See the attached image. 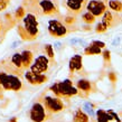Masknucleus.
Masks as SVG:
<instances>
[{
  "label": "nucleus",
  "mask_w": 122,
  "mask_h": 122,
  "mask_svg": "<svg viewBox=\"0 0 122 122\" xmlns=\"http://www.w3.org/2000/svg\"><path fill=\"white\" fill-rule=\"evenodd\" d=\"M18 35L22 41H34L38 36V20L34 14H26L18 25Z\"/></svg>",
  "instance_id": "nucleus-1"
},
{
  "label": "nucleus",
  "mask_w": 122,
  "mask_h": 122,
  "mask_svg": "<svg viewBox=\"0 0 122 122\" xmlns=\"http://www.w3.org/2000/svg\"><path fill=\"white\" fill-rule=\"evenodd\" d=\"M0 66L9 74L20 75L22 73V71H24L21 54L19 52H16L10 57H8V58L4 59L2 62H0Z\"/></svg>",
  "instance_id": "nucleus-2"
},
{
  "label": "nucleus",
  "mask_w": 122,
  "mask_h": 122,
  "mask_svg": "<svg viewBox=\"0 0 122 122\" xmlns=\"http://www.w3.org/2000/svg\"><path fill=\"white\" fill-rule=\"evenodd\" d=\"M0 86L4 90H12V91H20L24 89V84L18 75L9 74L5 71L0 70Z\"/></svg>",
  "instance_id": "nucleus-3"
},
{
  "label": "nucleus",
  "mask_w": 122,
  "mask_h": 122,
  "mask_svg": "<svg viewBox=\"0 0 122 122\" xmlns=\"http://www.w3.org/2000/svg\"><path fill=\"white\" fill-rule=\"evenodd\" d=\"M48 113L49 112L46 110L44 103H41V102H37L35 103L30 109L29 112V117L30 120L33 122H44L46 119H48Z\"/></svg>",
  "instance_id": "nucleus-4"
},
{
  "label": "nucleus",
  "mask_w": 122,
  "mask_h": 122,
  "mask_svg": "<svg viewBox=\"0 0 122 122\" xmlns=\"http://www.w3.org/2000/svg\"><path fill=\"white\" fill-rule=\"evenodd\" d=\"M68 27H66L63 22H61L58 19H51L48 21V33L52 35L53 37L59 38L63 37L68 34Z\"/></svg>",
  "instance_id": "nucleus-5"
},
{
  "label": "nucleus",
  "mask_w": 122,
  "mask_h": 122,
  "mask_svg": "<svg viewBox=\"0 0 122 122\" xmlns=\"http://www.w3.org/2000/svg\"><path fill=\"white\" fill-rule=\"evenodd\" d=\"M51 64H52L51 61L48 59L46 55H38L35 58L33 65L30 66L29 70L35 74H44L45 72L48 71V67Z\"/></svg>",
  "instance_id": "nucleus-6"
},
{
  "label": "nucleus",
  "mask_w": 122,
  "mask_h": 122,
  "mask_svg": "<svg viewBox=\"0 0 122 122\" xmlns=\"http://www.w3.org/2000/svg\"><path fill=\"white\" fill-rule=\"evenodd\" d=\"M44 105L49 113H56L64 109V103L58 96L46 95L44 96Z\"/></svg>",
  "instance_id": "nucleus-7"
},
{
  "label": "nucleus",
  "mask_w": 122,
  "mask_h": 122,
  "mask_svg": "<svg viewBox=\"0 0 122 122\" xmlns=\"http://www.w3.org/2000/svg\"><path fill=\"white\" fill-rule=\"evenodd\" d=\"M86 10L95 17H102L107 11V6L102 0H90L86 6Z\"/></svg>",
  "instance_id": "nucleus-8"
},
{
  "label": "nucleus",
  "mask_w": 122,
  "mask_h": 122,
  "mask_svg": "<svg viewBox=\"0 0 122 122\" xmlns=\"http://www.w3.org/2000/svg\"><path fill=\"white\" fill-rule=\"evenodd\" d=\"M57 86H58L59 96H73L78 94L77 87L73 86L72 81L70 78H67V80L61 82V83H57Z\"/></svg>",
  "instance_id": "nucleus-9"
},
{
  "label": "nucleus",
  "mask_w": 122,
  "mask_h": 122,
  "mask_svg": "<svg viewBox=\"0 0 122 122\" xmlns=\"http://www.w3.org/2000/svg\"><path fill=\"white\" fill-rule=\"evenodd\" d=\"M87 2V0H65V7L72 16H76L82 12L84 8H86Z\"/></svg>",
  "instance_id": "nucleus-10"
},
{
  "label": "nucleus",
  "mask_w": 122,
  "mask_h": 122,
  "mask_svg": "<svg viewBox=\"0 0 122 122\" xmlns=\"http://www.w3.org/2000/svg\"><path fill=\"white\" fill-rule=\"evenodd\" d=\"M39 7H41V15L54 16L59 14L58 6L53 0H39Z\"/></svg>",
  "instance_id": "nucleus-11"
},
{
  "label": "nucleus",
  "mask_w": 122,
  "mask_h": 122,
  "mask_svg": "<svg viewBox=\"0 0 122 122\" xmlns=\"http://www.w3.org/2000/svg\"><path fill=\"white\" fill-rule=\"evenodd\" d=\"M25 78L29 84L33 85H41L45 82H47L48 77L45 74H35L30 70H27L25 72Z\"/></svg>",
  "instance_id": "nucleus-12"
},
{
  "label": "nucleus",
  "mask_w": 122,
  "mask_h": 122,
  "mask_svg": "<svg viewBox=\"0 0 122 122\" xmlns=\"http://www.w3.org/2000/svg\"><path fill=\"white\" fill-rule=\"evenodd\" d=\"M21 59H22V66L24 70H28L34 63V51H31L30 48L28 49H24L21 53Z\"/></svg>",
  "instance_id": "nucleus-13"
},
{
  "label": "nucleus",
  "mask_w": 122,
  "mask_h": 122,
  "mask_svg": "<svg viewBox=\"0 0 122 122\" xmlns=\"http://www.w3.org/2000/svg\"><path fill=\"white\" fill-rule=\"evenodd\" d=\"M83 71V64H82V56L74 55L70 59V72L73 74L75 72H82Z\"/></svg>",
  "instance_id": "nucleus-14"
},
{
  "label": "nucleus",
  "mask_w": 122,
  "mask_h": 122,
  "mask_svg": "<svg viewBox=\"0 0 122 122\" xmlns=\"http://www.w3.org/2000/svg\"><path fill=\"white\" fill-rule=\"evenodd\" d=\"M96 120H97V122H112L113 120L115 121L113 115L110 114L107 111H104V110H101V109L96 112Z\"/></svg>",
  "instance_id": "nucleus-15"
},
{
  "label": "nucleus",
  "mask_w": 122,
  "mask_h": 122,
  "mask_svg": "<svg viewBox=\"0 0 122 122\" xmlns=\"http://www.w3.org/2000/svg\"><path fill=\"white\" fill-rule=\"evenodd\" d=\"M114 20H115V18H114V16H113V14L110 10H107L104 12V15L102 16V21L101 22L104 24L107 28H111L112 26H114L115 24H117Z\"/></svg>",
  "instance_id": "nucleus-16"
},
{
  "label": "nucleus",
  "mask_w": 122,
  "mask_h": 122,
  "mask_svg": "<svg viewBox=\"0 0 122 122\" xmlns=\"http://www.w3.org/2000/svg\"><path fill=\"white\" fill-rule=\"evenodd\" d=\"M76 87H77L78 91L81 92H85V93H90L91 92V82L85 80V78H82V80H78L77 83H76Z\"/></svg>",
  "instance_id": "nucleus-17"
},
{
  "label": "nucleus",
  "mask_w": 122,
  "mask_h": 122,
  "mask_svg": "<svg viewBox=\"0 0 122 122\" xmlns=\"http://www.w3.org/2000/svg\"><path fill=\"white\" fill-rule=\"evenodd\" d=\"M109 8L115 12H122V0H109Z\"/></svg>",
  "instance_id": "nucleus-18"
},
{
  "label": "nucleus",
  "mask_w": 122,
  "mask_h": 122,
  "mask_svg": "<svg viewBox=\"0 0 122 122\" xmlns=\"http://www.w3.org/2000/svg\"><path fill=\"white\" fill-rule=\"evenodd\" d=\"M74 122H89V115L84 113L81 109L77 110L74 114Z\"/></svg>",
  "instance_id": "nucleus-19"
},
{
  "label": "nucleus",
  "mask_w": 122,
  "mask_h": 122,
  "mask_svg": "<svg viewBox=\"0 0 122 122\" xmlns=\"http://www.w3.org/2000/svg\"><path fill=\"white\" fill-rule=\"evenodd\" d=\"M84 53L86 55H99V54H102V49L91 44V45H89V46L85 47Z\"/></svg>",
  "instance_id": "nucleus-20"
},
{
  "label": "nucleus",
  "mask_w": 122,
  "mask_h": 122,
  "mask_svg": "<svg viewBox=\"0 0 122 122\" xmlns=\"http://www.w3.org/2000/svg\"><path fill=\"white\" fill-rule=\"evenodd\" d=\"M95 16H93L90 11H85L82 14V21L85 22V24H87V25H91L93 22H95Z\"/></svg>",
  "instance_id": "nucleus-21"
},
{
  "label": "nucleus",
  "mask_w": 122,
  "mask_h": 122,
  "mask_svg": "<svg viewBox=\"0 0 122 122\" xmlns=\"http://www.w3.org/2000/svg\"><path fill=\"white\" fill-rule=\"evenodd\" d=\"M44 53L45 55L48 57V59L51 61L52 64H55V59H54V49H53V46L52 45H45L44 47Z\"/></svg>",
  "instance_id": "nucleus-22"
},
{
  "label": "nucleus",
  "mask_w": 122,
  "mask_h": 122,
  "mask_svg": "<svg viewBox=\"0 0 122 122\" xmlns=\"http://www.w3.org/2000/svg\"><path fill=\"white\" fill-rule=\"evenodd\" d=\"M26 9L22 7V6H20V7H18L17 8V10H16V12H15V15H14V17H15V19L16 20H19V21H21L22 20V18L26 16Z\"/></svg>",
  "instance_id": "nucleus-23"
},
{
  "label": "nucleus",
  "mask_w": 122,
  "mask_h": 122,
  "mask_svg": "<svg viewBox=\"0 0 122 122\" xmlns=\"http://www.w3.org/2000/svg\"><path fill=\"white\" fill-rule=\"evenodd\" d=\"M75 22H76V19H75V16H66L65 18H64V25L66 27H71V26H73Z\"/></svg>",
  "instance_id": "nucleus-24"
},
{
  "label": "nucleus",
  "mask_w": 122,
  "mask_h": 122,
  "mask_svg": "<svg viewBox=\"0 0 122 122\" xmlns=\"http://www.w3.org/2000/svg\"><path fill=\"white\" fill-rule=\"evenodd\" d=\"M107 27L104 24H102V22L97 24L95 27V31H97V33H104V31H107Z\"/></svg>",
  "instance_id": "nucleus-25"
},
{
  "label": "nucleus",
  "mask_w": 122,
  "mask_h": 122,
  "mask_svg": "<svg viewBox=\"0 0 122 122\" xmlns=\"http://www.w3.org/2000/svg\"><path fill=\"white\" fill-rule=\"evenodd\" d=\"M111 53H110V51H107V49H105L103 53H102V55H103V58H104V62L107 64H110V61H111V55H110Z\"/></svg>",
  "instance_id": "nucleus-26"
},
{
  "label": "nucleus",
  "mask_w": 122,
  "mask_h": 122,
  "mask_svg": "<svg viewBox=\"0 0 122 122\" xmlns=\"http://www.w3.org/2000/svg\"><path fill=\"white\" fill-rule=\"evenodd\" d=\"M10 0H0V11H4L8 8Z\"/></svg>",
  "instance_id": "nucleus-27"
},
{
  "label": "nucleus",
  "mask_w": 122,
  "mask_h": 122,
  "mask_svg": "<svg viewBox=\"0 0 122 122\" xmlns=\"http://www.w3.org/2000/svg\"><path fill=\"white\" fill-rule=\"evenodd\" d=\"M92 45H94V46H96V47H99V48H104L105 47V44H104L103 41H94L92 43Z\"/></svg>",
  "instance_id": "nucleus-28"
},
{
  "label": "nucleus",
  "mask_w": 122,
  "mask_h": 122,
  "mask_svg": "<svg viewBox=\"0 0 122 122\" xmlns=\"http://www.w3.org/2000/svg\"><path fill=\"white\" fill-rule=\"evenodd\" d=\"M109 78H110L112 82H115V80H117L114 73H109Z\"/></svg>",
  "instance_id": "nucleus-29"
},
{
  "label": "nucleus",
  "mask_w": 122,
  "mask_h": 122,
  "mask_svg": "<svg viewBox=\"0 0 122 122\" xmlns=\"http://www.w3.org/2000/svg\"><path fill=\"white\" fill-rule=\"evenodd\" d=\"M9 122H17V119L12 118V119H10V120H9Z\"/></svg>",
  "instance_id": "nucleus-30"
},
{
  "label": "nucleus",
  "mask_w": 122,
  "mask_h": 122,
  "mask_svg": "<svg viewBox=\"0 0 122 122\" xmlns=\"http://www.w3.org/2000/svg\"><path fill=\"white\" fill-rule=\"evenodd\" d=\"M55 46H56V48H59V47H61V44H59V43H57Z\"/></svg>",
  "instance_id": "nucleus-31"
},
{
  "label": "nucleus",
  "mask_w": 122,
  "mask_h": 122,
  "mask_svg": "<svg viewBox=\"0 0 122 122\" xmlns=\"http://www.w3.org/2000/svg\"><path fill=\"white\" fill-rule=\"evenodd\" d=\"M1 27H2V24H1V20H0V30H1ZM1 33V31H0Z\"/></svg>",
  "instance_id": "nucleus-32"
},
{
  "label": "nucleus",
  "mask_w": 122,
  "mask_h": 122,
  "mask_svg": "<svg viewBox=\"0 0 122 122\" xmlns=\"http://www.w3.org/2000/svg\"><path fill=\"white\" fill-rule=\"evenodd\" d=\"M121 122H122V121H121Z\"/></svg>",
  "instance_id": "nucleus-33"
}]
</instances>
